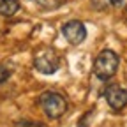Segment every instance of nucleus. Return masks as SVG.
<instances>
[{
  "label": "nucleus",
  "instance_id": "obj_1",
  "mask_svg": "<svg viewBox=\"0 0 127 127\" xmlns=\"http://www.w3.org/2000/svg\"><path fill=\"white\" fill-rule=\"evenodd\" d=\"M118 64H120V58L113 50H102L94 60V74L101 81H108L109 78L117 74Z\"/></svg>",
  "mask_w": 127,
  "mask_h": 127
},
{
  "label": "nucleus",
  "instance_id": "obj_4",
  "mask_svg": "<svg viewBox=\"0 0 127 127\" xmlns=\"http://www.w3.org/2000/svg\"><path fill=\"white\" fill-rule=\"evenodd\" d=\"M62 34H64V37L67 39V42L76 46V44H81L87 39V28H85V25L81 21L71 20V21H67L65 25L62 27Z\"/></svg>",
  "mask_w": 127,
  "mask_h": 127
},
{
  "label": "nucleus",
  "instance_id": "obj_3",
  "mask_svg": "<svg viewBox=\"0 0 127 127\" xmlns=\"http://www.w3.org/2000/svg\"><path fill=\"white\" fill-rule=\"evenodd\" d=\"M34 67L41 74H53L60 67V57L53 48H41L34 55Z\"/></svg>",
  "mask_w": 127,
  "mask_h": 127
},
{
  "label": "nucleus",
  "instance_id": "obj_8",
  "mask_svg": "<svg viewBox=\"0 0 127 127\" xmlns=\"http://www.w3.org/2000/svg\"><path fill=\"white\" fill-rule=\"evenodd\" d=\"M32 2L37 4L44 11H53V9H58L62 5V0H32Z\"/></svg>",
  "mask_w": 127,
  "mask_h": 127
},
{
  "label": "nucleus",
  "instance_id": "obj_7",
  "mask_svg": "<svg viewBox=\"0 0 127 127\" xmlns=\"http://www.w3.org/2000/svg\"><path fill=\"white\" fill-rule=\"evenodd\" d=\"M95 11H106L109 7H118L124 4V0H90Z\"/></svg>",
  "mask_w": 127,
  "mask_h": 127
},
{
  "label": "nucleus",
  "instance_id": "obj_2",
  "mask_svg": "<svg viewBox=\"0 0 127 127\" xmlns=\"http://www.w3.org/2000/svg\"><path fill=\"white\" fill-rule=\"evenodd\" d=\"M37 104L41 106V109L50 117V118H60L64 113L67 111V101L62 94L53 92V90H48L44 94L39 95Z\"/></svg>",
  "mask_w": 127,
  "mask_h": 127
},
{
  "label": "nucleus",
  "instance_id": "obj_5",
  "mask_svg": "<svg viewBox=\"0 0 127 127\" xmlns=\"http://www.w3.org/2000/svg\"><path fill=\"white\" fill-rule=\"evenodd\" d=\"M104 99L111 109L120 111L122 108L127 106V90L122 88L120 85H109L104 90Z\"/></svg>",
  "mask_w": 127,
  "mask_h": 127
},
{
  "label": "nucleus",
  "instance_id": "obj_9",
  "mask_svg": "<svg viewBox=\"0 0 127 127\" xmlns=\"http://www.w3.org/2000/svg\"><path fill=\"white\" fill-rule=\"evenodd\" d=\"M12 74V67H9L7 64H0V83H5Z\"/></svg>",
  "mask_w": 127,
  "mask_h": 127
},
{
  "label": "nucleus",
  "instance_id": "obj_6",
  "mask_svg": "<svg viewBox=\"0 0 127 127\" xmlns=\"http://www.w3.org/2000/svg\"><path fill=\"white\" fill-rule=\"evenodd\" d=\"M20 11V0H0V16H14Z\"/></svg>",
  "mask_w": 127,
  "mask_h": 127
},
{
  "label": "nucleus",
  "instance_id": "obj_10",
  "mask_svg": "<svg viewBox=\"0 0 127 127\" xmlns=\"http://www.w3.org/2000/svg\"><path fill=\"white\" fill-rule=\"evenodd\" d=\"M78 127H87V124H85V120H81V122H79V125Z\"/></svg>",
  "mask_w": 127,
  "mask_h": 127
}]
</instances>
